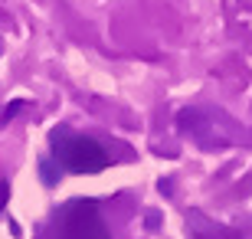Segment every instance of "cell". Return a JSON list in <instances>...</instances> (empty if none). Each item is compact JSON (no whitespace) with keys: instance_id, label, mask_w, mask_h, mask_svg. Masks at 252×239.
Here are the masks:
<instances>
[{"instance_id":"1","label":"cell","mask_w":252,"mask_h":239,"mask_svg":"<svg viewBox=\"0 0 252 239\" xmlns=\"http://www.w3.org/2000/svg\"><path fill=\"white\" fill-rule=\"evenodd\" d=\"M49 151L56 167H63L65 174H98L108 167V154L98 141L85 138L72 128H56L49 135Z\"/></svg>"},{"instance_id":"4","label":"cell","mask_w":252,"mask_h":239,"mask_svg":"<svg viewBox=\"0 0 252 239\" xmlns=\"http://www.w3.org/2000/svg\"><path fill=\"white\" fill-rule=\"evenodd\" d=\"M7 197H10V184H7V180H0V210H3Z\"/></svg>"},{"instance_id":"2","label":"cell","mask_w":252,"mask_h":239,"mask_svg":"<svg viewBox=\"0 0 252 239\" xmlns=\"http://www.w3.org/2000/svg\"><path fill=\"white\" fill-rule=\"evenodd\" d=\"M180 128L193 135L203 147H226L233 141V121L220 111H180Z\"/></svg>"},{"instance_id":"3","label":"cell","mask_w":252,"mask_h":239,"mask_svg":"<svg viewBox=\"0 0 252 239\" xmlns=\"http://www.w3.org/2000/svg\"><path fill=\"white\" fill-rule=\"evenodd\" d=\"M59 236L56 239H105V226L95 213L92 200H79L69 203L59 216Z\"/></svg>"}]
</instances>
